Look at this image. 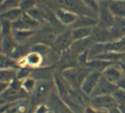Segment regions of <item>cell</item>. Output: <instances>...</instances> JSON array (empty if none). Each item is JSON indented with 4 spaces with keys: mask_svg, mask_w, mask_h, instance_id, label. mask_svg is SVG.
<instances>
[{
    "mask_svg": "<svg viewBox=\"0 0 125 113\" xmlns=\"http://www.w3.org/2000/svg\"><path fill=\"white\" fill-rule=\"evenodd\" d=\"M111 62L105 61V60H101V59H97V58H92L89 59L87 61L85 67L87 69H89L90 71H95V72H103V71L105 70L106 68L111 66Z\"/></svg>",
    "mask_w": 125,
    "mask_h": 113,
    "instance_id": "18",
    "label": "cell"
},
{
    "mask_svg": "<svg viewBox=\"0 0 125 113\" xmlns=\"http://www.w3.org/2000/svg\"><path fill=\"white\" fill-rule=\"evenodd\" d=\"M12 33V22L1 18V35L5 36Z\"/></svg>",
    "mask_w": 125,
    "mask_h": 113,
    "instance_id": "29",
    "label": "cell"
},
{
    "mask_svg": "<svg viewBox=\"0 0 125 113\" xmlns=\"http://www.w3.org/2000/svg\"><path fill=\"white\" fill-rule=\"evenodd\" d=\"M18 45L19 43L16 42L11 34L3 36L1 40V53L3 55L10 56Z\"/></svg>",
    "mask_w": 125,
    "mask_h": 113,
    "instance_id": "15",
    "label": "cell"
},
{
    "mask_svg": "<svg viewBox=\"0 0 125 113\" xmlns=\"http://www.w3.org/2000/svg\"><path fill=\"white\" fill-rule=\"evenodd\" d=\"M112 96L114 97L115 101L116 102L117 105H125V89L122 88H117L113 92Z\"/></svg>",
    "mask_w": 125,
    "mask_h": 113,
    "instance_id": "26",
    "label": "cell"
},
{
    "mask_svg": "<svg viewBox=\"0 0 125 113\" xmlns=\"http://www.w3.org/2000/svg\"><path fill=\"white\" fill-rule=\"evenodd\" d=\"M107 5L115 17L125 19V0L108 1Z\"/></svg>",
    "mask_w": 125,
    "mask_h": 113,
    "instance_id": "19",
    "label": "cell"
},
{
    "mask_svg": "<svg viewBox=\"0 0 125 113\" xmlns=\"http://www.w3.org/2000/svg\"><path fill=\"white\" fill-rule=\"evenodd\" d=\"M8 68H12V69H20L18 60L13 59L12 57L6 55L1 54V69H8Z\"/></svg>",
    "mask_w": 125,
    "mask_h": 113,
    "instance_id": "23",
    "label": "cell"
},
{
    "mask_svg": "<svg viewBox=\"0 0 125 113\" xmlns=\"http://www.w3.org/2000/svg\"><path fill=\"white\" fill-rule=\"evenodd\" d=\"M54 13L62 25L70 26V27L76 21V20L78 17V14L69 11V10L62 9L60 7H57L54 11Z\"/></svg>",
    "mask_w": 125,
    "mask_h": 113,
    "instance_id": "11",
    "label": "cell"
},
{
    "mask_svg": "<svg viewBox=\"0 0 125 113\" xmlns=\"http://www.w3.org/2000/svg\"><path fill=\"white\" fill-rule=\"evenodd\" d=\"M38 2H47L48 0H37Z\"/></svg>",
    "mask_w": 125,
    "mask_h": 113,
    "instance_id": "37",
    "label": "cell"
},
{
    "mask_svg": "<svg viewBox=\"0 0 125 113\" xmlns=\"http://www.w3.org/2000/svg\"><path fill=\"white\" fill-rule=\"evenodd\" d=\"M32 73V71L30 68L27 67H20L18 70V73H17V79L23 80V79H27V78L30 77Z\"/></svg>",
    "mask_w": 125,
    "mask_h": 113,
    "instance_id": "32",
    "label": "cell"
},
{
    "mask_svg": "<svg viewBox=\"0 0 125 113\" xmlns=\"http://www.w3.org/2000/svg\"><path fill=\"white\" fill-rule=\"evenodd\" d=\"M23 12L24 11L20 9V7H17V8H13V9L8 10L6 11L1 12V18L5 19L7 21L13 22V21H17L18 19H20L22 16Z\"/></svg>",
    "mask_w": 125,
    "mask_h": 113,
    "instance_id": "22",
    "label": "cell"
},
{
    "mask_svg": "<svg viewBox=\"0 0 125 113\" xmlns=\"http://www.w3.org/2000/svg\"><path fill=\"white\" fill-rule=\"evenodd\" d=\"M36 33V30H13L11 34L19 44H24L25 43L33 37Z\"/></svg>",
    "mask_w": 125,
    "mask_h": 113,
    "instance_id": "20",
    "label": "cell"
},
{
    "mask_svg": "<svg viewBox=\"0 0 125 113\" xmlns=\"http://www.w3.org/2000/svg\"><path fill=\"white\" fill-rule=\"evenodd\" d=\"M102 75L107 79H108L112 83H115V85H117L121 79L125 77V73L123 68L121 66H115L114 64H112L111 66L106 68L105 70L103 71Z\"/></svg>",
    "mask_w": 125,
    "mask_h": 113,
    "instance_id": "10",
    "label": "cell"
},
{
    "mask_svg": "<svg viewBox=\"0 0 125 113\" xmlns=\"http://www.w3.org/2000/svg\"><path fill=\"white\" fill-rule=\"evenodd\" d=\"M53 1L56 3V5L58 7L73 11L78 15H89L98 18L96 14L94 13L85 6L82 0H53Z\"/></svg>",
    "mask_w": 125,
    "mask_h": 113,
    "instance_id": "2",
    "label": "cell"
},
{
    "mask_svg": "<svg viewBox=\"0 0 125 113\" xmlns=\"http://www.w3.org/2000/svg\"><path fill=\"white\" fill-rule=\"evenodd\" d=\"M20 0H4L1 2V12L20 7Z\"/></svg>",
    "mask_w": 125,
    "mask_h": 113,
    "instance_id": "28",
    "label": "cell"
},
{
    "mask_svg": "<svg viewBox=\"0 0 125 113\" xmlns=\"http://www.w3.org/2000/svg\"><path fill=\"white\" fill-rule=\"evenodd\" d=\"M78 66V56L75 54L71 49H68L61 53L58 61V67L60 68L61 72Z\"/></svg>",
    "mask_w": 125,
    "mask_h": 113,
    "instance_id": "6",
    "label": "cell"
},
{
    "mask_svg": "<svg viewBox=\"0 0 125 113\" xmlns=\"http://www.w3.org/2000/svg\"><path fill=\"white\" fill-rule=\"evenodd\" d=\"M20 1H21V0H20Z\"/></svg>",
    "mask_w": 125,
    "mask_h": 113,
    "instance_id": "41",
    "label": "cell"
},
{
    "mask_svg": "<svg viewBox=\"0 0 125 113\" xmlns=\"http://www.w3.org/2000/svg\"><path fill=\"white\" fill-rule=\"evenodd\" d=\"M48 112H49V108L44 103H40L35 109V113H48Z\"/></svg>",
    "mask_w": 125,
    "mask_h": 113,
    "instance_id": "33",
    "label": "cell"
},
{
    "mask_svg": "<svg viewBox=\"0 0 125 113\" xmlns=\"http://www.w3.org/2000/svg\"><path fill=\"white\" fill-rule=\"evenodd\" d=\"M4 113H19V112L16 111L15 109H10V110H8V111H5V112H4Z\"/></svg>",
    "mask_w": 125,
    "mask_h": 113,
    "instance_id": "35",
    "label": "cell"
},
{
    "mask_svg": "<svg viewBox=\"0 0 125 113\" xmlns=\"http://www.w3.org/2000/svg\"><path fill=\"white\" fill-rule=\"evenodd\" d=\"M101 8L98 13V26H101L106 28H110L114 24L115 16L113 14L107 5H103L100 2Z\"/></svg>",
    "mask_w": 125,
    "mask_h": 113,
    "instance_id": "7",
    "label": "cell"
},
{
    "mask_svg": "<svg viewBox=\"0 0 125 113\" xmlns=\"http://www.w3.org/2000/svg\"><path fill=\"white\" fill-rule=\"evenodd\" d=\"M27 12L29 14V15L31 16V17H33L34 20H36V21H38V22H40L41 24L46 21L45 11L40 9V8H38L37 6L34 7V9H32V10H30V11H27Z\"/></svg>",
    "mask_w": 125,
    "mask_h": 113,
    "instance_id": "25",
    "label": "cell"
},
{
    "mask_svg": "<svg viewBox=\"0 0 125 113\" xmlns=\"http://www.w3.org/2000/svg\"><path fill=\"white\" fill-rule=\"evenodd\" d=\"M118 88L117 85L112 83L108 79H106L103 75H101V79L97 84L96 88H94V92L91 96H97V95H112L113 92ZM90 96V97H91Z\"/></svg>",
    "mask_w": 125,
    "mask_h": 113,
    "instance_id": "8",
    "label": "cell"
},
{
    "mask_svg": "<svg viewBox=\"0 0 125 113\" xmlns=\"http://www.w3.org/2000/svg\"><path fill=\"white\" fill-rule=\"evenodd\" d=\"M107 113H123L121 111L120 108L118 106H115V107H113V108L109 109V110H107Z\"/></svg>",
    "mask_w": 125,
    "mask_h": 113,
    "instance_id": "34",
    "label": "cell"
},
{
    "mask_svg": "<svg viewBox=\"0 0 125 113\" xmlns=\"http://www.w3.org/2000/svg\"><path fill=\"white\" fill-rule=\"evenodd\" d=\"M22 81V88L25 91H27V93L33 92L35 88L36 85H37V81L34 78H33L32 76L27 78V79L21 80Z\"/></svg>",
    "mask_w": 125,
    "mask_h": 113,
    "instance_id": "27",
    "label": "cell"
},
{
    "mask_svg": "<svg viewBox=\"0 0 125 113\" xmlns=\"http://www.w3.org/2000/svg\"><path fill=\"white\" fill-rule=\"evenodd\" d=\"M119 108H120L121 111L123 113H125V105H120V106H118Z\"/></svg>",
    "mask_w": 125,
    "mask_h": 113,
    "instance_id": "36",
    "label": "cell"
},
{
    "mask_svg": "<svg viewBox=\"0 0 125 113\" xmlns=\"http://www.w3.org/2000/svg\"><path fill=\"white\" fill-rule=\"evenodd\" d=\"M112 41H118L125 37V19L115 17L114 24L109 28Z\"/></svg>",
    "mask_w": 125,
    "mask_h": 113,
    "instance_id": "13",
    "label": "cell"
},
{
    "mask_svg": "<svg viewBox=\"0 0 125 113\" xmlns=\"http://www.w3.org/2000/svg\"><path fill=\"white\" fill-rule=\"evenodd\" d=\"M94 43L93 42L91 36H90V37H88V38L73 41V43H72V46H71L70 49H71L75 54L79 56V55L84 53V52L89 51L91 47L94 45Z\"/></svg>",
    "mask_w": 125,
    "mask_h": 113,
    "instance_id": "14",
    "label": "cell"
},
{
    "mask_svg": "<svg viewBox=\"0 0 125 113\" xmlns=\"http://www.w3.org/2000/svg\"><path fill=\"white\" fill-rule=\"evenodd\" d=\"M72 37L73 41L81 40V39L88 38L92 35L94 27H77V28H72Z\"/></svg>",
    "mask_w": 125,
    "mask_h": 113,
    "instance_id": "21",
    "label": "cell"
},
{
    "mask_svg": "<svg viewBox=\"0 0 125 113\" xmlns=\"http://www.w3.org/2000/svg\"><path fill=\"white\" fill-rule=\"evenodd\" d=\"M3 1H4V0H1V2H3Z\"/></svg>",
    "mask_w": 125,
    "mask_h": 113,
    "instance_id": "40",
    "label": "cell"
},
{
    "mask_svg": "<svg viewBox=\"0 0 125 113\" xmlns=\"http://www.w3.org/2000/svg\"><path fill=\"white\" fill-rule=\"evenodd\" d=\"M98 1H99V2H101V1H102V0H98Z\"/></svg>",
    "mask_w": 125,
    "mask_h": 113,
    "instance_id": "39",
    "label": "cell"
},
{
    "mask_svg": "<svg viewBox=\"0 0 125 113\" xmlns=\"http://www.w3.org/2000/svg\"><path fill=\"white\" fill-rule=\"evenodd\" d=\"M108 1H118V0H108Z\"/></svg>",
    "mask_w": 125,
    "mask_h": 113,
    "instance_id": "38",
    "label": "cell"
},
{
    "mask_svg": "<svg viewBox=\"0 0 125 113\" xmlns=\"http://www.w3.org/2000/svg\"><path fill=\"white\" fill-rule=\"evenodd\" d=\"M73 43L72 29H66L57 34L56 39L53 44V49L59 53L68 50L71 48Z\"/></svg>",
    "mask_w": 125,
    "mask_h": 113,
    "instance_id": "4",
    "label": "cell"
},
{
    "mask_svg": "<svg viewBox=\"0 0 125 113\" xmlns=\"http://www.w3.org/2000/svg\"><path fill=\"white\" fill-rule=\"evenodd\" d=\"M49 89H50V83L48 80H40L37 81L34 90L33 91L32 94V103L33 104H39L44 99L45 96L48 95Z\"/></svg>",
    "mask_w": 125,
    "mask_h": 113,
    "instance_id": "9",
    "label": "cell"
},
{
    "mask_svg": "<svg viewBox=\"0 0 125 113\" xmlns=\"http://www.w3.org/2000/svg\"><path fill=\"white\" fill-rule=\"evenodd\" d=\"M25 59L27 66L29 68H39L44 65V57L37 52L30 51L25 56Z\"/></svg>",
    "mask_w": 125,
    "mask_h": 113,
    "instance_id": "17",
    "label": "cell"
},
{
    "mask_svg": "<svg viewBox=\"0 0 125 113\" xmlns=\"http://www.w3.org/2000/svg\"><path fill=\"white\" fill-rule=\"evenodd\" d=\"M98 25V18L93 17L89 15H78L76 21L71 26L72 28H77V27H94Z\"/></svg>",
    "mask_w": 125,
    "mask_h": 113,
    "instance_id": "16",
    "label": "cell"
},
{
    "mask_svg": "<svg viewBox=\"0 0 125 113\" xmlns=\"http://www.w3.org/2000/svg\"><path fill=\"white\" fill-rule=\"evenodd\" d=\"M37 0H21L20 3V8L24 12H27L37 6Z\"/></svg>",
    "mask_w": 125,
    "mask_h": 113,
    "instance_id": "31",
    "label": "cell"
},
{
    "mask_svg": "<svg viewBox=\"0 0 125 113\" xmlns=\"http://www.w3.org/2000/svg\"><path fill=\"white\" fill-rule=\"evenodd\" d=\"M82 2L85 4V5L90 11L98 16L100 8H101V5L98 0H82Z\"/></svg>",
    "mask_w": 125,
    "mask_h": 113,
    "instance_id": "30",
    "label": "cell"
},
{
    "mask_svg": "<svg viewBox=\"0 0 125 113\" xmlns=\"http://www.w3.org/2000/svg\"><path fill=\"white\" fill-rule=\"evenodd\" d=\"M91 38L94 43H107L112 42L109 28L102 27L98 25L94 27Z\"/></svg>",
    "mask_w": 125,
    "mask_h": 113,
    "instance_id": "12",
    "label": "cell"
},
{
    "mask_svg": "<svg viewBox=\"0 0 125 113\" xmlns=\"http://www.w3.org/2000/svg\"><path fill=\"white\" fill-rule=\"evenodd\" d=\"M90 72L91 71L89 69L78 66L62 71L61 74L72 88H74L75 89H78V88L80 89L84 79Z\"/></svg>",
    "mask_w": 125,
    "mask_h": 113,
    "instance_id": "1",
    "label": "cell"
},
{
    "mask_svg": "<svg viewBox=\"0 0 125 113\" xmlns=\"http://www.w3.org/2000/svg\"><path fill=\"white\" fill-rule=\"evenodd\" d=\"M18 70L19 69H12V68L1 69V81L11 82L17 78Z\"/></svg>",
    "mask_w": 125,
    "mask_h": 113,
    "instance_id": "24",
    "label": "cell"
},
{
    "mask_svg": "<svg viewBox=\"0 0 125 113\" xmlns=\"http://www.w3.org/2000/svg\"><path fill=\"white\" fill-rule=\"evenodd\" d=\"M101 75H102V72L91 71L81 85L80 90L83 92V94H85L86 96H91L94 88H96L97 84L101 79Z\"/></svg>",
    "mask_w": 125,
    "mask_h": 113,
    "instance_id": "5",
    "label": "cell"
},
{
    "mask_svg": "<svg viewBox=\"0 0 125 113\" xmlns=\"http://www.w3.org/2000/svg\"><path fill=\"white\" fill-rule=\"evenodd\" d=\"M90 103L92 107L94 108L96 111H107V110L113 108V107L118 106L114 97L111 95H97V96H91L90 98Z\"/></svg>",
    "mask_w": 125,
    "mask_h": 113,
    "instance_id": "3",
    "label": "cell"
}]
</instances>
